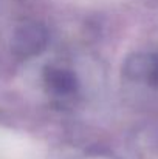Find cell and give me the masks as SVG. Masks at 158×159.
I'll use <instances>...</instances> for the list:
<instances>
[{"label":"cell","mask_w":158,"mask_h":159,"mask_svg":"<svg viewBox=\"0 0 158 159\" xmlns=\"http://www.w3.org/2000/svg\"><path fill=\"white\" fill-rule=\"evenodd\" d=\"M47 147L34 138L0 127V159H45Z\"/></svg>","instance_id":"6da1fadb"}]
</instances>
